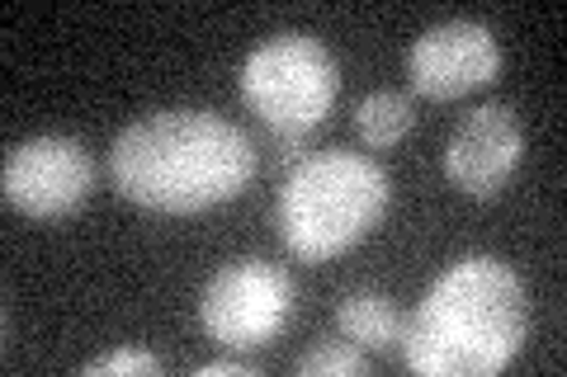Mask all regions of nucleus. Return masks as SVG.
Segmentation results:
<instances>
[{"instance_id":"f257e3e1","label":"nucleus","mask_w":567,"mask_h":377,"mask_svg":"<svg viewBox=\"0 0 567 377\" xmlns=\"http://www.w3.org/2000/svg\"><path fill=\"white\" fill-rule=\"evenodd\" d=\"M256 175V142L208 109H156L110 147L118 199L147 212H208L233 203Z\"/></svg>"},{"instance_id":"f03ea898","label":"nucleus","mask_w":567,"mask_h":377,"mask_svg":"<svg viewBox=\"0 0 567 377\" xmlns=\"http://www.w3.org/2000/svg\"><path fill=\"white\" fill-rule=\"evenodd\" d=\"M529 335V293L496 255H464L440 274L402 321L398 354L425 377H492Z\"/></svg>"},{"instance_id":"7ed1b4c3","label":"nucleus","mask_w":567,"mask_h":377,"mask_svg":"<svg viewBox=\"0 0 567 377\" xmlns=\"http://www.w3.org/2000/svg\"><path fill=\"white\" fill-rule=\"evenodd\" d=\"M388 199H393V189H388L379 160L341 147L317 151L298 160L279 189L275 203L279 241L298 260H331L341 250L360 245L379 227Z\"/></svg>"},{"instance_id":"20e7f679","label":"nucleus","mask_w":567,"mask_h":377,"mask_svg":"<svg viewBox=\"0 0 567 377\" xmlns=\"http://www.w3.org/2000/svg\"><path fill=\"white\" fill-rule=\"evenodd\" d=\"M241 100L265 128L279 137H308L341 95V71L322 39L312 33H275L246 52L237 71Z\"/></svg>"},{"instance_id":"39448f33","label":"nucleus","mask_w":567,"mask_h":377,"mask_svg":"<svg viewBox=\"0 0 567 377\" xmlns=\"http://www.w3.org/2000/svg\"><path fill=\"white\" fill-rule=\"evenodd\" d=\"M293 316V279L270 260H233L204 283L199 326L223 349H265Z\"/></svg>"},{"instance_id":"423d86ee","label":"nucleus","mask_w":567,"mask_h":377,"mask_svg":"<svg viewBox=\"0 0 567 377\" xmlns=\"http://www.w3.org/2000/svg\"><path fill=\"white\" fill-rule=\"evenodd\" d=\"M95 185V160L76 137H29L6 151L0 189L24 218H66Z\"/></svg>"},{"instance_id":"0eeeda50","label":"nucleus","mask_w":567,"mask_h":377,"mask_svg":"<svg viewBox=\"0 0 567 377\" xmlns=\"http://www.w3.org/2000/svg\"><path fill=\"white\" fill-rule=\"evenodd\" d=\"M502 48L477 20H445L425 29L406 52V81L425 100H458L496 81Z\"/></svg>"},{"instance_id":"6e6552de","label":"nucleus","mask_w":567,"mask_h":377,"mask_svg":"<svg viewBox=\"0 0 567 377\" xmlns=\"http://www.w3.org/2000/svg\"><path fill=\"white\" fill-rule=\"evenodd\" d=\"M525 128L511 104H477L445 142V175L468 199H496L520 170Z\"/></svg>"},{"instance_id":"1a4fd4ad","label":"nucleus","mask_w":567,"mask_h":377,"mask_svg":"<svg viewBox=\"0 0 567 377\" xmlns=\"http://www.w3.org/2000/svg\"><path fill=\"white\" fill-rule=\"evenodd\" d=\"M402 312L374 289H360V293H346L341 307H336V326L350 345H360L364 354H398V339H402Z\"/></svg>"},{"instance_id":"9d476101","label":"nucleus","mask_w":567,"mask_h":377,"mask_svg":"<svg viewBox=\"0 0 567 377\" xmlns=\"http://www.w3.org/2000/svg\"><path fill=\"white\" fill-rule=\"evenodd\" d=\"M412 104H406V95H398V90H374V95L360 100V109H354V133H360L364 147H398V142L412 133Z\"/></svg>"},{"instance_id":"9b49d317","label":"nucleus","mask_w":567,"mask_h":377,"mask_svg":"<svg viewBox=\"0 0 567 377\" xmlns=\"http://www.w3.org/2000/svg\"><path fill=\"white\" fill-rule=\"evenodd\" d=\"M298 377H364L369 373V354L350 339H331V345H317L293 364Z\"/></svg>"},{"instance_id":"f8f14e48","label":"nucleus","mask_w":567,"mask_h":377,"mask_svg":"<svg viewBox=\"0 0 567 377\" xmlns=\"http://www.w3.org/2000/svg\"><path fill=\"white\" fill-rule=\"evenodd\" d=\"M162 364H156L152 354H142V349H114V354H104V358H91L85 364V373L91 377H110V373H156Z\"/></svg>"},{"instance_id":"ddd939ff","label":"nucleus","mask_w":567,"mask_h":377,"mask_svg":"<svg viewBox=\"0 0 567 377\" xmlns=\"http://www.w3.org/2000/svg\"><path fill=\"white\" fill-rule=\"evenodd\" d=\"M194 373H199V377H251L256 368L246 364V358H218V364H199Z\"/></svg>"}]
</instances>
